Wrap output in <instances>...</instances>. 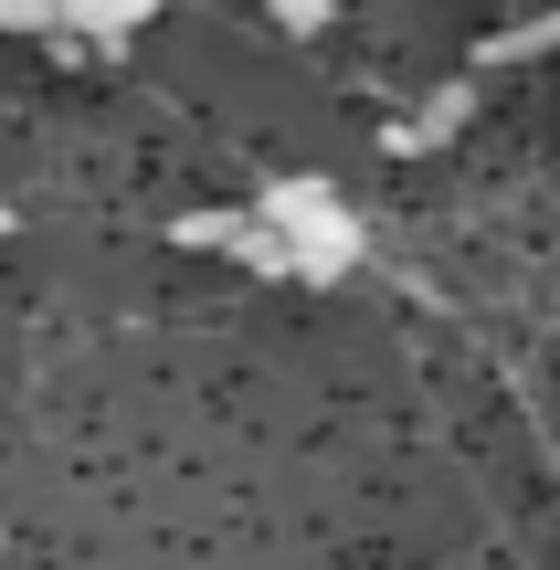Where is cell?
Here are the masks:
<instances>
[{
	"label": "cell",
	"mask_w": 560,
	"mask_h": 570,
	"mask_svg": "<svg viewBox=\"0 0 560 570\" xmlns=\"http://www.w3.org/2000/svg\"><path fill=\"white\" fill-rule=\"evenodd\" d=\"M254 212H265V233L286 244V265L307 275V285L350 275V254H360V223L338 212V190H317V180H275Z\"/></svg>",
	"instance_id": "obj_1"
},
{
	"label": "cell",
	"mask_w": 560,
	"mask_h": 570,
	"mask_svg": "<svg viewBox=\"0 0 560 570\" xmlns=\"http://www.w3.org/2000/svg\"><path fill=\"white\" fill-rule=\"evenodd\" d=\"M455 117H465V85H444L423 117H402V127H392V148H434V138H455Z\"/></svg>",
	"instance_id": "obj_2"
},
{
	"label": "cell",
	"mask_w": 560,
	"mask_h": 570,
	"mask_svg": "<svg viewBox=\"0 0 560 570\" xmlns=\"http://www.w3.org/2000/svg\"><path fill=\"white\" fill-rule=\"evenodd\" d=\"M63 21H75V32H96V42H127V32L148 21V0H106V11L85 0V11H63Z\"/></svg>",
	"instance_id": "obj_3"
},
{
	"label": "cell",
	"mask_w": 560,
	"mask_h": 570,
	"mask_svg": "<svg viewBox=\"0 0 560 570\" xmlns=\"http://www.w3.org/2000/svg\"><path fill=\"white\" fill-rule=\"evenodd\" d=\"M560 42V11L550 21H508V32H487V63H519V53H550Z\"/></svg>",
	"instance_id": "obj_4"
},
{
	"label": "cell",
	"mask_w": 560,
	"mask_h": 570,
	"mask_svg": "<svg viewBox=\"0 0 560 570\" xmlns=\"http://www.w3.org/2000/svg\"><path fill=\"white\" fill-rule=\"evenodd\" d=\"M180 244H244V223L233 212H202V223H180Z\"/></svg>",
	"instance_id": "obj_5"
},
{
	"label": "cell",
	"mask_w": 560,
	"mask_h": 570,
	"mask_svg": "<svg viewBox=\"0 0 560 570\" xmlns=\"http://www.w3.org/2000/svg\"><path fill=\"white\" fill-rule=\"evenodd\" d=\"M42 21H63V11H42V0H11V11H0V32H42Z\"/></svg>",
	"instance_id": "obj_6"
},
{
	"label": "cell",
	"mask_w": 560,
	"mask_h": 570,
	"mask_svg": "<svg viewBox=\"0 0 560 570\" xmlns=\"http://www.w3.org/2000/svg\"><path fill=\"white\" fill-rule=\"evenodd\" d=\"M0 233H11V202H0Z\"/></svg>",
	"instance_id": "obj_7"
}]
</instances>
